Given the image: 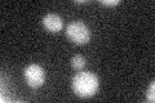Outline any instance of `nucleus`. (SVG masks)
Returning a JSON list of instances; mask_svg holds the SVG:
<instances>
[{
	"label": "nucleus",
	"mask_w": 155,
	"mask_h": 103,
	"mask_svg": "<svg viewBox=\"0 0 155 103\" xmlns=\"http://www.w3.org/2000/svg\"><path fill=\"white\" fill-rule=\"evenodd\" d=\"M72 90L80 98L93 97L100 88V80L93 72L89 71H78L72 77Z\"/></svg>",
	"instance_id": "f257e3e1"
},
{
	"label": "nucleus",
	"mask_w": 155,
	"mask_h": 103,
	"mask_svg": "<svg viewBox=\"0 0 155 103\" xmlns=\"http://www.w3.org/2000/svg\"><path fill=\"white\" fill-rule=\"evenodd\" d=\"M66 36L70 41L78 45H84L91 40V30L87 24L80 21H74L67 24Z\"/></svg>",
	"instance_id": "f03ea898"
},
{
	"label": "nucleus",
	"mask_w": 155,
	"mask_h": 103,
	"mask_svg": "<svg viewBox=\"0 0 155 103\" xmlns=\"http://www.w3.org/2000/svg\"><path fill=\"white\" fill-rule=\"evenodd\" d=\"M25 80L27 82V85L30 88H40L45 81V72L43 70L41 66L39 65H30L25 68Z\"/></svg>",
	"instance_id": "7ed1b4c3"
},
{
	"label": "nucleus",
	"mask_w": 155,
	"mask_h": 103,
	"mask_svg": "<svg viewBox=\"0 0 155 103\" xmlns=\"http://www.w3.org/2000/svg\"><path fill=\"white\" fill-rule=\"evenodd\" d=\"M41 22H43V26L45 27V30L49 32H53V34L61 31L62 27H64L62 18L54 13H49V14H47V16H44Z\"/></svg>",
	"instance_id": "20e7f679"
},
{
	"label": "nucleus",
	"mask_w": 155,
	"mask_h": 103,
	"mask_svg": "<svg viewBox=\"0 0 155 103\" xmlns=\"http://www.w3.org/2000/svg\"><path fill=\"white\" fill-rule=\"evenodd\" d=\"M85 63H87L85 58L80 54H76L71 58V67L74 68L75 71H81L85 67Z\"/></svg>",
	"instance_id": "39448f33"
},
{
	"label": "nucleus",
	"mask_w": 155,
	"mask_h": 103,
	"mask_svg": "<svg viewBox=\"0 0 155 103\" xmlns=\"http://www.w3.org/2000/svg\"><path fill=\"white\" fill-rule=\"evenodd\" d=\"M146 99L149 102H154L155 101V82L151 81V84H150L149 89H147V93H146Z\"/></svg>",
	"instance_id": "423d86ee"
},
{
	"label": "nucleus",
	"mask_w": 155,
	"mask_h": 103,
	"mask_svg": "<svg viewBox=\"0 0 155 103\" xmlns=\"http://www.w3.org/2000/svg\"><path fill=\"white\" fill-rule=\"evenodd\" d=\"M120 3H122L120 0H114V2H111V0L106 2V0H104V2H101V4L105 5V7H116V5H119Z\"/></svg>",
	"instance_id": "0eeeda50"
}]
</instances>
